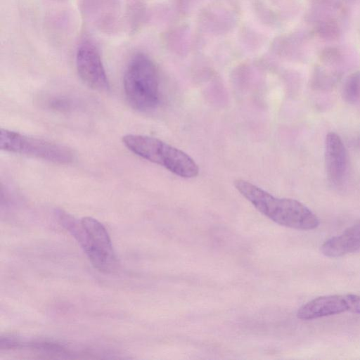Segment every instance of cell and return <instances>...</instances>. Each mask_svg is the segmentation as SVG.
<instances>
[{
	"instance_id": "3957f363",
	"label": "cell",
	"mask_w": 360,
	"mask_h": 360,
	"mask_svg": "<svg viewBox=\"0 0 360 360\" xmlns=\"http://www.w3.org/2000/svg\"><path fill=\"white\" fill-rule=\"evenodd\" d=\"M122 142L136 155L165 167L179 176L190 179L199 173V167L191 157L157 138L127 134L122 137Z\"/></svg>"
},
{
	"instance_id": "ba28073f",
	"label": "cell",
	"mask_w": 360,
	"mask_h": 360,
	"mask_svg": "<svg viewBox=\"0 0 360 360\" xmlns=\"http://www.w3.org/2000/svg\"><path fill=\"white\" fill-rule=\"evenodd\" d=\"M325 166L330 183L341 185L347 170V153L341 138L335 132L328 133L326 137Z\"/></svg>"
},
{
	"instance_id": "52a82bcc",
	"label": "cell",
	"mask_w": 360,
	"mask_h": 360,
	"mask_svg": "<svg viewBox=\"0 0 360 360\" xmlns=\"http://www.w3.org/2000/svg\"><path fill=\"white\" fill-rule=\"evenodd\" d=\"M76 68L80 79L90 88L104 91L110 88L100 51L91 40H83L77 49Z\"/></svg>"
},
{
	"instance_id": "8992f818",
	"label": "cell",
	"mask_w": 360,
	"mask_h": 360,
	"mask_svg": "<svg viewBox=\"0 0 360 360\" xmlns=\"http://www.w3.org/2000/svg\"><path fill=\"white\" fill-rule=\"evenodd\" d=\"M79 9L84 21L104 34H114L122 25L120 0H80Z\"/></svg>"
},
{
	"instance_id": "6da1fadb",
	"label": "cell",
	"mask_w": 360,
	"mask_h": 360,
	"mask_svg": "<svg viewBox=\"0 0 360 360\" xmlns=\"http://www.w3.org/2000/svg\"><path fill=\"white\" fill-rule=\"evenodd\" d=\"M233 184L259 212L281 226L307 231L319 225L317 216L296 200L274 197L257 186L240 179L235 180Z\"/></svg>"
},
{
	"instance_id": "30bf717a",
	"label": "cell",
	"mask_w": 360,
	"mask_h": 360,
	"mask_svg": "<svg viewBox=\"0 0 360 360\" xmlns=\"http://www.w3.org/2000/svg\"><path fill=\"white\" fill-rule=\"evenodd\" d=\"M359 250L360 223L328 239L321 247V252L328 257H340Z\"/></svg>"
},
{
	"instance_id": "7c38bea8",
	"label": "cell",
	"mask_w": 360,
	"mask_h": 360,
	"mask_svg": "<svg viewBox=\"0 0 360 360\" xmlns=\"http://www.w3.org/2000/svg\"><path fill=\"white\" fill-rule=\"evenodd\" d=\"M342 97L349 103L360 101V70L350 75L342 88Z\"/></svg>"
},
{
	"instance_id": "9a60e30c",
	"label": "cell",
	"mask_w": 360,
	"mask_h": 360,
	"mask_svg": "<svg viewBox=\"0 0 360 360\" xmlns=\"http://www.w3.org/2000/svg\"><path fill=\"white\" fill-rule=\"evenodd\" d=\"M134 1H139V0H134Z\"/></svg>"
},
{
	"instance_id": "7a4b0ae2",
	"label": "cell",
	"mask_w": 360,
	"mask_h": 360,
	"mask_svg": "<svg viewBox=\"0 0 360 360\" xmlns=\"http://www.w3.org/2000/svg\"><path fill=\"white\" fill-rule=\"evenodd\" d=\"M123 85L126 98L133 108L149 111L159 105V74L147 55L139 53L132 57L124 72Z\"/></svg>"
},
{
	"instance_id": "8fae6325",
	"label": "cell",
	"mask_w": 360,
	"mask_h": 360,
	"mask_svg": "<svg viewBox=\"0 0 360 360\" xmlns=\"http://www.w3.org/2000/svg\"><path fill=\"white\" fill-rule=\"evenodd\" d=\"M146 16V8L139 1H134L128 6L125 18L131 33L137 32L142 27Z\"/></svg>"
},
{
	"instance_id": "5b68a950",
	"label": "cell",
	"mask_w": 360,
	"mask_h": 360,
	"mask_svg": "<svg viewBox=\"0 0 360 360\" xmlns=\"http://www.w3.org/2000/svg\"><path fill=\"white\" fill-rule=\"evenodd\" d=\"M0 148L3 150L60 164H68L73 160L72 151L66 146L6 129H1Z\"/></svg>"
},
{
	"instance_id": "5bb4252c",
	"label": "cell",
	"mask_w": 360,
	"mask_h": 360,
	"mask_svg": "<svg viewBox=\"0 0 360 360\" xmlns=\"http://www.w3.org/2000/svg\"><path fill=\"white\" fill-rule=\"evenodd\" d=\"M345 295L348 305V311L360 314V295L354 294Z\"/></svg>"
},
{
	"instance_id": "277c9868",
	"label": "cell",
	"mask_w": 360,
	"mask_h": 360,
	"mask_svg": "<svg viewBox=\"0 0 360 360\" xmlns=\"http://www.w3.org/2000/svg\"><path fill=\"white\" fill-rule=\"evenodd\" d=\"M60 217L64 226L79 241L92 265L104 273L112 271L116 266V257L104 226L90 217L82 218L79 224L65 214H60Z\"/></svg>"
},
{
	"instance_id": "4fadbf2b",
	"label": "cell",
	"mask_w": 360,
	"mask_h": 360,
	"mask_svg": "<svg viewBox=\"0 0 360 360\" xmlns=\"http://www.w3.org/2000/svg\"><path fill=\"white\" fill-rule=\"evenodd\" d=\"M72 104L70 99L64 97L53 98L48 103L51 109L59 111H67L70 110Z\"/></svg>"
},
{
	"instance_id": "9c48e42d",
	"label": "cell",
	"mask_w": 360,
	"mask_h": 360,
	"mask_svg": "<svg viewBox=\"0 0 360 360\" xmlns=\"http://www.w3.org/2000/svg\"><path fill=\"white\" fill-rule=\"evenodd\" d=\"M347 311L345 295H330L317 297L307 302L298 309L297 316L302 320H312Z\"/></svg>"
}]
</instances>
